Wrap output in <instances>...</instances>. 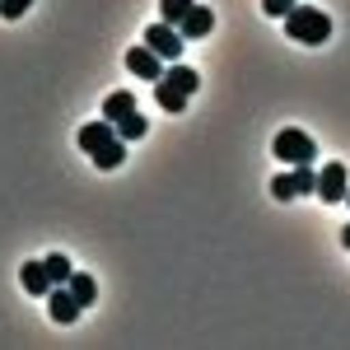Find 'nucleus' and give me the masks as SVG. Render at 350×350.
Returning a JSON list of instances; mask_svg holds the SVG:
<instances>
[{"instance_id":"obj_1","label":"nucleus","mask_w":350,"mask_h":350,"mask_svg":"<svg viewBox=\"0 0 350 350\" xmlns=\"http://www.w3.org/2000/svg\"><path fill=\"white\" fill-rule=\"evenodd\" d=\"M285 33H290L295 42L318 47V42L332 38V19H327L323 10H313V5H290V10H285Z\"/></svg>"},{"instance_id":"obj_2","label":"nucleus","mask_w":350,"mask_h":350,"mask_svg":"<svg viewBox=\"0 0 350 350\" xmlns=\"http://www.w3.org/2000/svg\"><path fill=\"white\" fill-rule=\"evenodd\" d=\"M271 150H275V159H280V163H313V159H318L313 135H304L299 126H285V131L271 140Z\"/></svg>"},{"instance_id":"obj_3","label":"nucleus","mask_w":350,"mask_h":350,"mask_svg":"<svg viewBox=\"0 0 350 350\" xmlns=\"http://www.w3.org/2000/svg\"><path fill=\"white\" fill-rule=\"evenodd\" d=\"M126 70L154 84V80H163V70H168V66H163V56L154 52L150 42H140V47H131V52H126Z\"/></svg>"},{"instance_id":"obj_4","label":"nucleus","mask_w":350,"mask_h":350,"mask_svg":"<svg viewBox=\"0 0 350 350\" xmlns=\"http://www.w3.org/2000/svg\"><path fill=\"white\" fill-rule=\"evenodd\" d=\"M346 191H350V168L346 163H323L318 168V196L336 206V201H346Z\"/></svg>"},{"instance_id":"obj_5","label":"nucleus","mask_w":350,"mask_h":350,"mask_svg":"<svg viewBox=\"0 0 350 350\" xmlns=\"http://www.w3.org/2000/svg\"><path fill=\"white\" fill-rule=\"evenodd\" d=\"M145 42H150V47H154V52H159L163 61H178V56H183V42H187V38H183V33H178L173 24H150V28H145Z\"/></svg>"},{"instance_id":"obj_6","label":"nucleus","mask_w":350,"mask_h":350,"mask_svg":"<svg viewBox=\"0 0 350 350\" xmlns=\"http://www.w3.org/2000/svg\"><path fill=\"white\" fill-rule=\"evenodd\" d=\"M75 140H80L84 154H98L103 145H112V140H117V122H108V117H98V122H84Z\"/></svg>"},{"instance_id":"obj_7","label":"nucleus","mask_w":350,"mask_h":350,"mask_svg":"<svg viewBox=\"0 0 350 350\" xmlns=\"http://www.w3.org/2000/svg\"><path fill=\"white\" fill-rule=\"evenodd\" d=\"M47 308H52L56 323H75V318L84 313V304L70 295V285H52V295H47Z\"/></svg>"},{"instance_id":"obj_8","label":"nucleus","mask_w":350,"mask_h":350,"mask_svg":"<svg viewBox=\"0 0 350 350\" xmlns=\"http://www.w3.org/2000/svg\"><path fill=\"white\" fill-rule=\"evenodd\" d=\"M19 280H24L28 295H52V275H47V262H24V271H19Z\"/></svg>"},{"instance_id":"obj_9","label":"nucleus","mask_w":350,"mask_h":350,"mask_svg":"<svg viewBox=\"0 0 350 350\" xmlns=\"http://www.w3.org/2000/svg\"><path fill=\"white\" fill-rule=\"evenodd\" d=\"M211 28H215V14H211L206 5H191V14L178 24V33H183V38H206Z\"/></svg>"},{"instance_id":"obj_10","label":"nucleus","mask_w":350,"mask_h":350,"mask_svg":"<svg viewBox=\"0 0 350 350\" xmlns=\"http://www.w3.org/2000/svg\"><path fill=\"white\" fill-rule=\"evenodd\" d=\"M163 84H173V89H178V94H196V89H201V75H196V70H191V66H168V70H163Z\"/></svg>"},{"instance_id":"obj_11","label":"nucleus","mask_w":350,"mask_h":350,"mask_svg":"<svg viewBox=\"0 0 350 350\" xmlns=\"http://www.w3.org/2000/svg\"><path fill=\"white\" fill-rule=\"evenodd\" d=\"M131 112H135V94H126V89H117V94L103 98V117H108V122H122V117H131Z\"/></svg>"},{"instance_id":"obj_12","label":"nucleus","mask_w":350,"mask_h":350,"mask_svg":"<svg viewBox=\"0 0 350 350\" xmlns=\"http://www.w3.org/2000/svg\"><path fill=\"white\" fill-rule=\"evenodd\" d=\"M66 285H70V295L80 299L84 308L98 299V285H94V275H89V271H70V280H66Z\"/></svg>"},{"instance_id":"obj_13","label":"nucleus","mask_w":350,"mask_h":350,"mask_svg":"<svg viewBox=\"0 0 350 350\" xmlns=\"http://www.w3.org/2000/svg\"><path fill=\"white\" fill-rule=\"evenodd\" d=\"M154 98H159L163 112H183L187 108V94H178L173 84H163V80H154Z\"/></svg>"},{"instance_id":"obj_14","label":"nucleus","mask_w":350,"mask_h":350,"mask_svg":"<svg viewBox=\"0 0 350 350\" xmlns=\"http://www.w3.org/2000/svg\"><path fill=\"white\" fill-rule=\"evenodd\" d=\"M122 159H126V140H122V135L94 154V163H98V168H122Z\"/></svg>"},{"instance_id":"obj_15","label":"nucleus","mask_w":350,"mask_h":350,"mask_svg":"<svg viewBox=\"0 0 350 350\" xmlns=\"http://www.w3.org/2000/svg\"><path fill=\"white\" fill-rule=\"evenodd\" d=\"M191 5H196V0H159V14H163V24H183V19H187L191 14Z\"/></svg>"},{"instance_id":"obj_16","label":"nucleus","mask_w":350,"mask_h":350,"mask_svg":"<svg viewBox=\"0 0 350 350\" xmlns=\"http://www.w3.org/2000/svg\"><path fill=\"white\" fill-rule=\"evenodd\" d=\"M290 173H295V187H299V196L318 191V173H313V163H290Z\"/></svg>"},{"instance_id":"obj_17","label":"nucleus","mask_w":350,"mask_h":350,"mask_svg":"<svg viewBox=\"0 0 350 350\" xmlns=\"http://www.w3.org/2000/svg\"><path fill=\"white\" fill-rule=\"evenodd\" d=\"M145 131H150V122H145L140 112H131V117H122V122H117V135H122V140H140Z\"/></svg>"},{"instance_id":"obj_18","label":"nucleus","mask_w":350,"mask_h":350,"mask_svg":"<svg viewBox=\"0 0 350 350\" xmlns=\"http://www.w3.org/2000/svg\"><path fill=\"white\" fill-rule=\"evenodd\" d=\"M271 196H275V201H290V196H299L295 173H275V178H271Z\"/></svg>"},{"instance_id":"obj_19","label":"nucleus","mask_w":350,"mask_h":350,"mask_svg":"<svg viewBox=\"0 0 350 350\" xmlns=\"http://www.w3.org/2000/svg\"><path fill=\"white\" fill-rule=\"evenodd\" d=\"M47 262V275H52V285H66L70 280V262L61 257V252H52V257H42Z\"/></svg>"},{"instance_id":"obj_20","label":"nucleus","mask_w":350,"mask_h":350,"mask_svg":"<svg viewBox=\"0 0 350 350\" xmlns=\"http://www.w3.org/2000/svg\"><path fill=\"white\" fill-rule=\"evenodd\" d=\"M33 0H0V19H19Z\"/></svg>"},{"instance_id":"obj_21","label":"nucleus","mask_w":350,"mask_h":350,"mask_svg":"<svg viewBox=\"0 0 350 350\" xmlns=\"http://www.w3.org/2000/svg\"><path fill=\"white\" fill-rule=\"evenodd\" d=\"M290 5H299V0H262V10H267L271 19H285V10Z\"/></svg>"},{"instance_id":"obj_22","label":"nucleus","mask_w":350,"mask_h":350,"mask_svg":"<svg viewBox=\"0 0 350 350\" xmlns=\"http://www.w3.org/2000/svg\"><path fill=\"white\" fill-rule=\"evenodd\" d=\"M341 247H350V224H346V229H341Z\"/></svg>"},{"instance_id":"obj_23","label":"nucleus","mask_w":350,"mask_h":350,"mask_svg":"<svg viewBox=\"0 0 350 350\" xmlns=\"http://www.w3.org/2000/svg\"><path fill=\"white\" fill-rule=\"evenodd\" d=\"M346 201H350V191H346Z\"/></svg>"}]
</instances>
